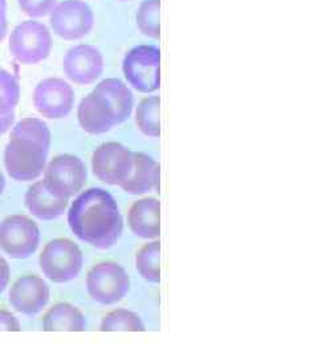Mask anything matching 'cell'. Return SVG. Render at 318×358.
Returning <instances> with one entry per match:
<instances>
[{
    "mask_svg": "<svg viewBox=\"0 0 318 358\" xmlns=\"http://www.w3.org/2000/svg\"><path fill=\"white\" fill-rule=\"evenodd\" d=\"M92 169L103 183L120 186L131 173L133 152L118 142L102 143L92 155Z\"/></svg>",
    "mask_w": 318,
    "mask_h": 358,
    "instance_id": "cell-10",
    "label": "cell"
},
{
    "mask_svg": "<svg viewBox=\"0 0 318 358\" xmlns=\"http://www.w3.org/2000/svg\"><path fill=\"white\" fill-rule=\"evenodd\" d=\"M161 0H143L136 15L137 27L145 36L158 38L161 35L159 27Z\"/></svg>",
    "mask_w": 318,
    "mask_h": 358,
    "instance_id": "cell-24",
    "label": "cell"
},
{
    "mask_svg": "<svg viewBox=\"0 0 318 358\" xmlns=\"http://www.w3.org/2000/svg\"><path fill=\"white\" fill-rule=\"evenodd\" d=\"M7 29H8V23H7L6 13L0 11V44L6 38V35H7Z\"/></svg>",
    "mask_w": 318,
    "mask_h": 358,
    "instance_id": "cell-30",
    "label": "cell"
},
{
    "mask_svg": "<svg viewBox=\"0 0 318 358\" xmlns=\"http://www.w3.org/2000/svg\"><path fill=\"white\" fill-rule=\"evenodd\" d=\"M0 331H20V322L13 316L11 312L0 310Z\"/></svg>",
    "mask_w": 318,
    "mask_h": 358,
    "instance_id": "cell-27",
    "label": "cell"
},
{
    "mask_svg": "<svg viewBox=\"0 0 318 358\" xmlns=\"http://www.w3.org/2000/svg\"><path fill=\"white\" fill-rule=\"evenodd\" d=\"M4 187H6V179H4V176H3V173L0 170V195L4 192Z\"/></svg>",
    "mask_w": 318,
    "mask_h": 358,
    "instance_id": "cell-31",
    "label": "cell"
},
{
    "mask_svg": "<svg viewBox=\"0 0 318 358\" xmlns=\"http://www.w3.org/2000/svg\"><path fill=\"white\" fill-rule=\"evenodd\" d=\"M131 195L157 192L159 187V165L147 154L133 152V169L129 178L120 185Z\"/></svg>",
    "mask_w": 318,
    "mask_h": 358,
    "instance_id": "cell-15",
    "label": "cell"
},
{
    "mask_svg": "<svg viewBox=\"0 0 318 358\" xmlns=\"http://www.w3.org/2000/svg\"><path fill=\"white\" fill-rule=\"evenodd\" d=\"M127 83L140 93H153L161 87V51L155 45H137L122 62Z\"/></svg>",
    "mask_w": 318,
    "mask_h": 358,
    "instance_id": "cell-2",
    "label": "cell"
},
{
    "mask_svg": "<svg viewBox=\"0 0 318 358\" xmlns=\"http://www.w3.org/2000/svg\"><path fill=\"white\" fill-rule=\"evenodd\" d=\"M102 332H117V331H131L143 332L145 325L140 316L127 309H117L103 317L100 327Z\"/></svg>",
    "mask_w": 318,
    "mask_h": 358,
    "instance_id": "cell-23",
    "label": "cell"
},
{
    "mask_svg": "<svg viewBox=\"0 0 318 358\" xmlns=\"http://www.w3.org/2000/svg\"><path fill=\"white\" fill-rule=\"evenodd\" d=\"M159 201L143 198L131 206L129 211V226L134 235L142 239H157L159 236Z\"/></svg>",
    "mask_w": 318,
    "mask_h": 358,
    "instance_id": "cell-16",
    "label": "cell"
},
{
    "mask_svg": "<svg viewBox=\"0 0 318 358\" xmlns=\"http://www.w3.org/2000/svg\"><path fill=\"white\" fill-rule=\"evenodd\" d=\"M8 47L19 63L38 64L51 53V32L40 22L27 20L13 28Z\"/></svg>",
    "mask_w": 318,
    "mask_h": 358,
    "instance_id": "cell-4",
    "label": "cell"
},
{
    "mask_svg": "<svg viewBox=\"0 0 318 358\" xmlns=\"http://www.w3.org/2000/svg\"><path fill=\"white\" fill-rule=\"evenodd\" d=\"M48 152L36 142L11 138L4 150V165L8 176L20 182L35 180L45 169Z\"/></svg>",
    "mask_w": 318,
    "mask_h": 358,
    "instance_id": "cell-5",
    "label": "cell"
},
{
    "mask_svg": "<svg viewBox=\"0 0 318 358\" xmlns=\"http://www.w3.org/2000/svg\"><path fill=\"white\" fill-rule=\"evenodd\" d=\"M68 223L80 241L99 250L113 247L124 230V219L115 198L99 187L82 192L72 203Z\"/></svg>",
    "mask_w": 318,
    "mask_h": 358,
    "instance_id": "cell-1",
    "label": "cell"
},
{
    "mask_svg": "<svg viewBox=\"0 0 318 358\" xmlns=\"http://www.w3.org/2000/svg\"><path fill=\"white\" fill-rule=\"evenodd\" d=\"M122 1H129V0H122Z\"/></svg>",
    "mask_w": 318,
    "mask_h": 358,
    "instance_id": "cell-33",
    "label": "cell"
},
{
    "mask_svg": "<svg viewBox=\"0 0 318 358\" xmlns=\"http://www.w3.org/2000/svg\"><path fill=\"white\" fill-rule=\"evenodd\" d=\"M77 117L80 127L89 134H102L118 125L112 105L103 96L94 92L81 100Z\"/></svg>",
    "mask_w": 318,
    "mask_h": 358,
    "instance_id": "cell-14",
    "label": "cell"
},
{
    "mask_svg": "<svg viewBox=\"0 0 318 358\" xmlns=\"http://www.w3.org/2000/svg\"><path fill=\"white\" fill-rule=\"evenodd\" d=\"M50 300V287L38 276H23L10 291V303L17 312L34 316L43 310Z\"/></svg>",
    "mask_w": 318,
    "mask_h": 358,
    "instance_id": "cell-13",
    "label": "cell"
},
{
    "mask_svg": "<svg viewBox=\"0 0 318 358\" xmlns=\"http://www.w3.org/2000/svg\"><path fill=\"white\" fill-rule=\"evenodd\" d=\"M38 224L26 215H11L0 223V248L13 259H27L38 250Z\"/></svg>",
    "mask_w": 318,
    "mask_h": 358,
    "instance_id": "cell-9",
    "label": "cell"
},
{
    "mask_svg": "<svg viewBox=\"0 0 318 358\" xmlns=\"http://www.w3.org/2000/svg\"><path fill=\"white\" fill-rule=\"evenodd\" d=\"M24 201L29 213L41 220L62 217L68 206V199L53 195L43 180L35 182L28 189Z\"/></svg>",
    "mask_w": 318,
    "mask_h": 358,
    "instance_id": "cell-17",
    "label": "cell"
},
{
    "mask_svg": "<svg viewBox=\"0 0 318 358\" xmlns=\"http://www.w3.org/2000/svg\"><path fill=\"white\" fill-rule=\"evenodd\" d=\"M159 255L161 245L159 242L145 244L136 257V266L140 276L150 282H161L159 272Z\"/></svg>",
    "mask_w": 318,
    "mask_h": 358,
    "instance_id": "cell-22",
    "label": "cell"
},
{
    "mask_svg": "<svg viewBox=\"0 0 318 358\" xmlns=\"http://www.w3.org/2000/svg\"><path fill=\"white\" fill-rule=\"evenodd\" d=\"M43 328L47 332L53 331H75L82 332L87 329V320L78 308L69 303H59L45 313Z\"/></svg>",
    "mask_w": 318,
    "mask_h": 358,
    "instance_id": "cell-19",
    "label": "cell"
},
{
    "mask_svg": "<svg viewBox=\"0 0 318 358\" xmlns=\"http://www.w3.org/2000/svg\"><path fill=\"white\" fill-rule=\"evenodd\" d=\"M52 31L64 40L85 38L94 26V13L82 0H64L50 13Z\"/></svg>",
    "mask_w": 318,
    "mask_h": 358,
    "instance_id": "cell-8",
    "label": "cell"
},
{
    "mask_svg": "<svg viewBox=\"0 0 318 358\" xmlns=\"http://www.w3.org/2000/svg\"><path fill=\"white\" fill-rule=\"evenodd\" d=\"M87 177L85 165L78 157L62 154L55 157L48 166L44 169L43 182L53 195L69 199L81 192Z\"/></svg>",
    "mask_w": 318,
    "mask_h": 358,
    "instance_id": "cell-6",
    "label": "cell"
},
{
    "mask_svg": "<svg viewBox=\"0 0 318 358\" xmlns=\"http://www.w3.org/2000/svg\"><path fill=\"white\" fill-rule=\"evenodd\" d=\"M159 106H161L159 97L150 96L147 99H143L137 108L136 124L140 131L147 137L157 138L161 134Z\"/></svg>",
    "mask_w": 318,
    "mask_h": 358,
    "instance_id": "cell-20",
    "label": "cell"
},
{
    "mask_svg": "<svg viewBox=\"0 0 318 358\" xmlns=\"http://www.w3.org/2000/svg\"><path fill=\"white\" fill-rule=\"evenodd\" d=\"M20 88L13 73L0 69V115L13 112L19 103Z\"/></svg>",
    "mask_w": 318,
    "mask_h": 358,
    "instance_id": "cell-25",
    "label": "cell"
},
{
    "mask_svg": "<svg viewBox=\"0 0 318 358\" xmlns=\"http://www.w3.org/2000/svg\"><path fill=\"white\" fill-rule=\"evenodd\" d=\"M10 282V266L7 260L0 255V292L4 291V288Z\"/></svg>",
    "mask_w": 318,
    "mask_h": 358,
    "instance_id": "cell-28",
    "label": "cell"
},
{
    "mask_svg": "<svg viewBox=\"0 0 318 358\" xmlns=\"http://www.w3.org/2000/svg\"><path fill=\"white\" fill-rule=\"evenodd\" d=\"M66 77L77 85L93 84L103 72L100 50L88 44H78L65 53L63 62Z\"/></svg>",
    "mask_w": 318,
    "mask_h": 358,
    "instance_id": "cell-12",
    "label": "cell"
},
{
    "mask_svg": "<svg viewBox=\"0 0 318 358\" xmlns=\"http://www.w3.org/2000/svg\"><path fill=\"white\" fill-rule=\"evenodd\" d=\"M40 268L53 282L76 279L82 268L84 257L80 247L69 239H55L40 254Z\"/></svg>",
    "mask_w": 318,
    "mask_h": 358,
    "instance_id": "cell-3",
    "label": "cell"
},
{
    "mask_svg": "<svg viewBox=\"0 0 318 358\" xmlns=\"http://www.w3.org/2000/svg\"><path fill=\"white\" fill-rule=\"evenodd\" d=\"M13 122H15V112L0 115V136L13 128Z\"/></svg>",
    "mask_w": 318,
    "mask_h": 358,
    "instance_id": "cell-29",
    "label": "cell"
},
{
    "mask_svg": "<svg viewBox=\"0 0 318 358\" xmlns=\"http://www.w3.org/2000/svg\"><path fill=\"white\" fill-rule=\"evenodd\" d=\"M6 8H7V0H0V11L6 13Z\"/></svg>",
    "mask_w": 318,
    "mask_h": 358,
    "instance_id": "cell-32",
    "label": "cell"
},
{
    "mask_svg": "<svg viewBox=\"0 0 318 358\" xmlns=\"http://www.w3.org/2000/svg\"><path fill=\"white\" fill-rule=\"evenodd\" d=\"M11 138L36 142L48 150L51 148V130L44 121L34 117H27L19 121L13 127Z\"/></svg>",
    "mask_w": 318,
    "mask_h": 358,
    "instance_id": "cell-21",
    "label": "cell"
},
{
    "mask_svg": "<svg viewBox=\"0 0 318 358\" xmlns=\"http://www.w3.org/2000/svg\"><path fill=\"white\" fill-rule=\"evenodd\" d=\"M103 96L115 110L117 124H122L131 115L134 99L131 90L118 78H106L93 90Z\"/></svg>",
    "mask_w": 318,
    "mask_h": 358,
    "instance_id": "cell-18",
    "label": "cell"
},
{
    "mask_svg": "<svg viewBox=\"0 0 318 358\" xmlns=\"http://www.w3.org/2000/svg\"><path fill=\"white\" fill-rule=\"evenodd\" d=\"M57 0H17L23 13L31 17H43L51 13Z\"/></svg>",
    "mask_w": 318,
    "mask_h": 358,
    "instance_id": "cell-26",
    "label": "cell"
},
{
    "mask_svg": "<svg viewBox=\"0 0 318 358\" xmlns=\"http://www.w3.org/2000/svg\"><path fill=\"white\" fill-rule=\"evenodd\" d=\"M75 103L72 87L62 78H45L34 92V105L40 115L50 120H60L71 113Z\"/></svg>",
    "mask_w": 318,
    "mask_h": 358,
    "instance_id": "cell-11",
    "label": "cell"
},
{
    "mask_svg": "<svg viewBox=\"0 0 318 358\" xmlns=\"http://www.w3.org/2000/svg\"><path fill=\"white\" fill-rule=\"evenodd\" d=\"M90 297L103 306L121 301L130 289L127 271L113 262H103L90 269L87 278Z\"/></svg>",
    "mask_w": 318,
    "mask_h": 358,
    "instance_id": "cell-7",
    "label": "cell"
}]
</instances>
